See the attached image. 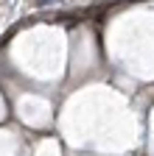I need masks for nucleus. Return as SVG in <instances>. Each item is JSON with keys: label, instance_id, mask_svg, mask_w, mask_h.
I'll use <instances>...</instances> for the list:
<instances>
[{"label": "nucleus", "instance_id": "1", "mask_svg": "<svg viewBox=\"0 0 154 156\" xmlns=\"http://www.w3.org/2000/svg\"><path fill=\"white\" fill-rule=\"evenodd\" d=\"M48 3H56V0H34V6H48Z\"/></svg>", "mask_w": 154, "mask_h": 156}]
</instances>
